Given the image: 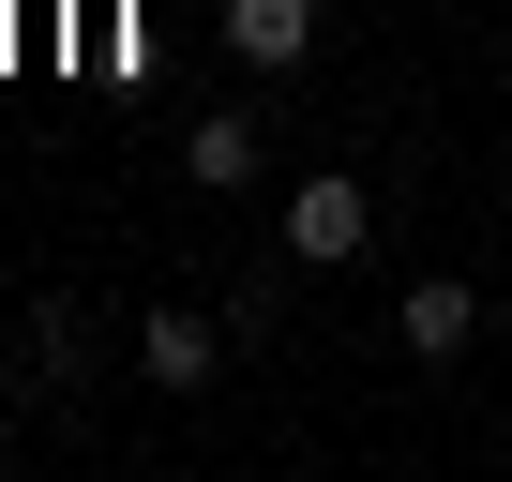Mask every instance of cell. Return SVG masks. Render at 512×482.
Returning <instances> with one entry per match:
<instances>
[{
  "label": "cell",
  "mask_w": 512,
  "mask_h": 482,
  "mask_svg": "<svg viewBox=\"0 0 512 482\" xmlns=\"http://www.w3.org/2000/svg\"><path fill=\"white\" fill-rule=\"evenodd\" d=\"M377 241V196L347 181V166H317V181H287V257H317V272H347Z\"/></svg>",
  "instance_id": "obj_1"
},
{
  "label": "cell",
  "mask_w": 512,
  "mask_h": 482,
  "mask_svg": "<svg viewBox=\"0 0 512 482\" xmlns=\"http://www.w3.org/2000/svg\"><path fill=\"white\" fill-rule=\"evenodd\" d=\"M407 347H422V362H467V347H482V287H467V272H422V287H407Z\"/></svg>",
  "instance_id": "obj_2"
},
{
  "label": "cell",
  "mask_w": 512,
  "mask_h": 482,
  "mask_svg": "<svg viewBox=\"0 0 512 482\" xmlns=\"http://www.w3.org/2000/svg\"><path fill=\"white\" fill-rule=\"evenodd\" d=\"M226 46H241L256 76H287V61H317V0H226Z\"/></svg>",
  "instance_id": "obj_3"
},
{
  "label": "cell",
  "mask_w": 512,
  "mask_h": 482,
  "mask_svg": "<svg viewBox=\"0 0 512 482\" xmlns=\"http://www.w3.org/2000/svg\"><path fill=\"white\" fill-rule=\"evenodd\" d=\"M181 166H196V196H241V181H256V166H272V136H256V121H241V106H211V121H196V136H181Z\"/></svg>",
  "instance_id": "obj_4"
},
{
  "label": "cell",
  "mask_w": 512,
  "mask_h": 482,
  "mask_svg": "<svg viewBox=\"0 0 512 482\" xmlns=\"http://www.w3.org/2000/svg\"><path fill=\"white\" fill-rule=\"evenodd\" d=\"M136 362H151L166 392H211V362H226V347H211V317H181V302H151V332H136Z\"/></svg>",
  "instance_id": "obj_5"
}]
</instances>
